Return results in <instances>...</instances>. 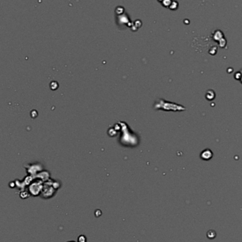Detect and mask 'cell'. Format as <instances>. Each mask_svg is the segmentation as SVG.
I'll return each mask as SVG.
<instances>
[{"label":"cell","mask_w":242,"mask_h":242,"mask_svg":"<svg viewBox=\"0 0 242 242\" xmlns=\"http://www.w3.org/2000/svg\"><path fill=\"white\" fill-rule=\"evenodd\" d=\"M87 241V239H86V236L85 235H80V236H78V242H86Z\"/></svg>","instance_id":"obj_1"},{"label":"cell","mask_w":242,"mask_h":242,"mask_svg":"<svg viewBox=\"0 0 242 242\" xmlns=\"http://www.w3.org/2000/svg\"><path fill=\"white\" fill-rule=\"evenodd\" d=\"M67 242H75V241H67Z\"/></svg>","instance_id":"obj_2"}]
</instances>
